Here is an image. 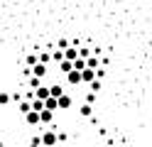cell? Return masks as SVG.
Segmentation results:
<instances>
[{
    "mask_svg": "<svg viewBox=\"0 0 152 147\" xmlns=\"http://www.w3.org/2000/svg\"><path fill=\"white\" fill-rule=\"evenodd\" d=\"M66 81H69L71 86H79V83H83V81H81V71H79V69H71V71L66 74Z\"/></svg>",
    "mask_w": 152,
    "mask_h": 147,
    "instance_id": "cell-1",
    "label": "cell"
},
{
    "mask_svg": "<svg viewBox=\"0 0 152 147\" xmlns=\"http://www.w3.org/2000/svg\"><path fill=\"white\" fill-rule=\"evenodd\" d=\"M25 120L30 123V125H42V120H39V110H32V108L25 113Z\"/></svg>",
    "mask_w": 152,
    "mask_h": 147,
    "instance_id": "cell-2",
    "label": "cell"
},
{
    "mask_svg": "<svg viewBox=\"0 0 152 147\" xmlns=\"http://www.w3.org/2000/svg\"><path fill=\"white\" fill-rule=\"evenodd\" d=\"M39 120H42V125H49V123L54 120V110H49V108H42V110H39Z\"/></svg>",
    "mask_w": 152,
    "mask_h": 147,
    "instance_id": "cell-3",
    "label": "cell"
},
{
    "mask_svg": "<svg viewBox=\"0 0 152 147\" xmlns=\"http://www.w3.org/2000/svg\"><path fill=\"white\" fill-rule=\"evenodd\" d=\"M30 69H32V74H34V76H42V78L47 76V64H42V61H37V64L30 66Z\"/></svg>",
    "mask_w": 152,
    "mask_h": 147,
    "instance_id": "cell-4",
    "label": "cell"
},
{
    "mask_svg": "<svg viewBox=\"0 0 152 147\" xmlns=\"http://www.w3.org/2000/svg\"><path fill=\"white\" fill-rule=\"evenodd\" d=\"M44 108H49V110H59V101H56V96H47L44 98Z\"/></svg>",
    "mask_w": 152,
    "mask_h": 147,
    "instance_id": "cell-5",
    "label": "cell"
},
{
    "mask_svg": "<svg viewBox=\"0 0 152 147\" xmlns=\"http://www.w3.org/2000/svg\"><path fill=\"white\" fill-rule=\"evenodd\" d=\"M59 142V135H54V132H44L42 135V145H56Z\"/></svg>",
    "mask_w": 152,
    "mask_h": 147,
    "instance_id": "cell-6",
    "label": "cell"
},
{
    "mask_svg": "<svg viewBox=\"0 0 152 147\" xmlns=\"http://www.w3.org/2000/svg\"><path fill=\"white\" fill-rule=\"evenodd\" d=\"M64 59H69V61L79 59V49H76V47H66V49H64Z\"/></svg>",
    "mask_w": 152,
    "mask_h": 147,
    "instance_id": "cell-7",
    "label": "cell"
},
{
    "mask_svg": "<svg viewBox=\"0 0 152 147\" xmlns=\"http://www.w3.org/2000/svg\"><path fill=\"white\" fill-rule=\"evenodd\" d=\"M59 69H61V74H69L71 69H74V61H69V59H61V61H59Z\"/></svg>",
    "mask_w": 152,
    "mask_h": 147,
    "instance_id": "cell-8",
    "label": "cell"
},
{
    "mask_svg": "<svg viewBox=\"0 0 152 147\" xmlns=\"http://www.w3.org/2000/svg\"><path fill=\"white\" fill-rule=\"evenodd\" d=\"M56 101H59V108H71V96H66V93H61L59 98H56Z\"/></svg>",
    "mask_w": 152,
    "mask_h": 147,
    "instance_id": "cell-9",
    "label": "cell"
},
{
    "mask_svg": "<svg viewBox=\"0 0 152 147\" xmlns=\"http://www.w3.org/2000/svg\"><path fill=\"white\" fill-rule=\"evenodd\" d=\"M47 96H49V88H44V86H37L34 88V98H42V101H44Z\"/></svg>",
    "mask_w": 152,
    "mask_h": 147,
    "instance_id": "cell-10",
    "label": "cell"
},
{
    "mask_svg": "<svg viewBox=\"0 0 152 147\" xmlns=\"http://www.w3.org/2000/svg\"><path fill=\"white\" fill-rule=\"evenodd\" d=\"M88 88H91L93 93H98V91H101V78H93V81L88 83Z\"/></svg>",
    "mask_w": 152,
    "mask_h": 147,
    "instance_id": "cell-11",
    "label": "cell"
},
{
    "mask_svg": "<svg viewBox=\"0 0 152 147\" xmlns=\"http://www.w3.org/2000/svg\"><path fill=\"white\" fill-rule=\"evenodd\" d=\"M91 113H93V108H91V103H83V105H81V115H83V118H88Z\"/></svg>",
    "mask_w": 152,
    "mask_h": 147,
    "instance_id": "cell-12",
    "label": "cell"
},
{
    "mask_svg": "<svg viewBox=\"0 0 152 147\" xmlns=\"http://www.w3.org/2000/svg\"><path fill=\"white\" fill-rule=\"evenodd\" d=\"M86 66H91V69H98V59L88 54V56H86Z\"/></svg>",
    "mask_w": 152,
    "mask_h": 147,
    "instance_id": "cell-13",
    "label": "cell"
},
{
    "mask_svg": "<svg viewBox=\"0 0 152 147\" xmlns=\"http://www.w3.org/2000/svg\"><path fill=\"white\" fill-rule=\"evenodd\" d=\"M30 86H32V88L42 86V76H34V74H32V76H30Z\"/></svg>",
    "mask_w": 152,
    "mask_h": 147,
    "instance_id": "cell-14",
    "label": "cell"
},
{
    "mask_svg": "<svg viewBox=\"0 0 152 147\" xmlns=\"http://www.w3.org/2000/svg\"><path fill=\"white\" fill-rule=\"evenodd\" d=\"M42 108H44V101L42 98H34L32 101V110H42Z\"/></svg>",
    "mask_w": 152,
    "mask_h": 147,
    "instance_id": "cell-15",
    "label": "cell"
},
{
    "mask_svg": "<svg viewBox=\"0 0 152 147\" xmlns=\"http://www.w3.org/2000/svg\"><path fill=\"white\" fill-rule=\"evenodd\" d=\"M61 93H64V88H61V86H52V88H49V96H56V98H59Z\"/></svg>",
    "mask_w": 152,
    "mask_h": 147,
    "instance_id": "cell-16",
    "label": "cell"
},
{
    "mask_svg": "<svg viewBox=\"0 0 152 147\" xmlns=\"http://www.w3.org/2000/svg\"><path fill=\"white\" fill-rule=\"evenodd\" d=\"M39 61H42V64H49V61H52V52H42V54H39Z\"/></svg>",
    "mask_w": 152,
    "mask_h": 147,
    "instance_id": "cell-17",
    "label": "cell"
},
{
    "mask_svg": "<svg viewBox=\"0 0 152 147\" xmlns=\"http://www.w3.org/2000/svg\"><path fill=\"white\" fill-rule=\"evenodd\" d=\"M7 103H10V93L0 91V105H7Z\"/></svg>",
    "mask_w": 152,
    "mask_h": 147,
    "instance_id": "cell-18",
    "label": "cell"
},
{
    "mask_svg": "<svg viewBox=\"0 0 152 147\" xmlns=\"http://www.w3.org/2000/svg\"><path fill=\"white\" fill-rule=\"evenodd\" d=\"M37 61H39V54H30L27 56V66H34Z\"/></svg>",
    "mask_w": 152,
    "mask_h": 147,
    "instance_id": "cell-19",
    "label": "cell"
},
{
    "mask_svg": "<svg viewBox=\"0 0 152 147\" xmlns=\"http://www.w3.org/2000/svg\"><path fill=\"white\" fill-rule=\"evenodd\" d=\"M30 108H32V103H27V101H22V103H20V110H22V113H27Z\"/></svg>",
    "mask_w": 152,
    "mask_h": 147,
    "instance_id": "cell-20",
    "label": "cell"
},
{
    "mask_svg": "<svg viewBox=\"0 0 152 147\" xmlns=\"http://www.w3.org/2000/svg\"><path fill=\"white\" fill-rule=\"evenodd\" d=\"M88 54H91V52H88V49H86V47H83V49H79V56H83V59H86Z\"/></svg>",
    "mask_w": 152,
    "mask_h": 147,
    "instance_id": "cell-21",
    "label": "cell"
},
{
    "mask_svg": "<svg viewBox=\"0 0 152 147\" xmlns=\"http://www.w3.org/2000/svg\"><path fill=\"white\" fill-rule=\"evenodd\" d=\"M56 47H59V49H66V47H69V42H66V39H59V44H56Z\"/></svg>",
    "mask_w": 152,
    "mask_h": 147,
    "instance_id": "cell-22",
    "label": "cell"
}]
</instances>
